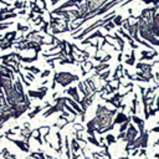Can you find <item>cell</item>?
I'll use <instances>...</instances> for the list:
<instances>
[{
  "instance_id": "cell-1",
  "label": "cell",
  "mask_w": 159,
  "mask_h": 159,
  "mask_svg": "<svg viewBox=\"0 0 159 159\" xmlns=\"http://www.w3.org/2000/svg\"><path fill=\"white\" fill-rule=\"evenodd\" d=\"M117 109H108L106 106L103 104H98L97 106V111H96V117L93 119L94 125H96V132L99 134H103L104 132L112 130L114 127L113 123V116L116 114Z\"/></svg>"
},
{
  "instance_id": "cell-10",
  "label": "cell",
  "mask_w": 159,
  "mask_h": 159,
  "mask_svg": "<svg viewBox=\"0 0 159 159\" xmlns=\"http://www.w3.org/2000/svg\"><path fill=\"white\" fill-rule=\"evenodd\" d=\"M109 73H111L109 70H106L103 73H99V80H107L108 76H109Z\"/></svg>"
},
{
  "instance_id": "cell-6",
  "label": "cell",
  "mask_w": 159,
  "mask_h": 159,
  "mask_svg": "<svg viewBox=\"0 0 159 159\" xmlns=\"http://www.w3.org/2000/svg\"><path fill=\"white\" fill-rule=\"evenodd\" d=\"M66 92H67V93H68V94H70V96H71V97H72L77 103H80V102H81V98L78 97V93H77V88H76V87H70Z\"/></svg>"
},
{
  "instance_id": "cell-8",
  "label": "cell",
  "mask_w": 159,
  "mask_h": 159,
  "mask_svg": "<svg viewBox=\"0 0 159 159\" xmlns=\"http://www.w3.org/2000/svg\"><path fill=\"white\" fill-rule=\"evenodd\" d=\"M71 148H72V153H73V154H76V153L80 150V145H78V143H77L76 138H75V139H72V142H71Z\"/></svg>"
},
{
  "instance_id": "cell-7",
  "label": "cell",
  "mask_w": 159,
  "mask_h": 159,
  "mask_svg": "<svg viewBox=\"0 0 159 159\" xmlns=\"http://www.w3.org/2000/svg\"><path fill=\"white\" fill-rule=\"evenodd\" d=\"M107 68H108L107 63H99L98 66H96V75H99L102 71H106Z\"/></svg>"
},
{
  "instance_id": "cell-4",
  "label": "cell",
  "mask_w": 159,
  "mask_h": 159,
  "mask_svg": "<svg viewBox=\"0 0 159 159\" xmlns=\"http://www.w3.org/2000/svg\"><path fill=\"white\" fill-rule=\"evenodd\" d=\"M46 93H47V87H40V88L36 89V91H29V92H27V94H29L30 97H36V98H39V99H42Z\"/></svg>"
},
{
  "instance_id": "cell-11",
  "label": "cell",
  "mask_w": 159,
  "mask_h": 159,
  "mask_svg": "<svg viewBox=\"0 0 159 159\" xmlns=\"http://www.w3.org/2000/svg\"><path fill=\"white\" fill-rule=\"evenodd\" d=\"M88 140H89L92 144H94V145H97V147H101V143H99V142H98V140H97L94 137L89 135V137H88Z\"/></svg>"
},
{
  "instance_id": "cell-9",
  "label": "cell",
  "mask_w": 159,
  "mask_h": 159,
  "mask_svg": "<svg viewBox=\"0 0 159 159\" xmlns=\"http://www.w3.org/2000/svg\"><path fill=\"white\" fill-rule=\"evenodd\" d=\"M116 139H117L116 137H113V135L108 134V135L106 137V139H104V140H106V143H107V144H112V143H114V142H116Z\"/></svg>"
},
{
  "instance_id": "cell-14",
  "label": "cell",
  "mask_w": 159,
  "mask_h": 159,
  "mask_svg": "<svg viewBox=\"0 0 159 159\" xmlns=\"http://www.w3.org/2000/svg\"><path fill=\"white\" fill-rule=\"evenodd\" d=\"M152 132H154V133H159V125H157V127H154V128L152 129Z\"/></svg>"
},
{
  "instance_id": "cell-13",
  "label": "cell",
  "mask_w": 159,
  "mask_h": 159,
  "mask_svg": "<svg viewBox=\"0 0 159 159\" xmlns=\"http://www.w3.org/2000/svg\"><path fill=\"white\" fill-rule=\"evenodd\" d=\"M48 75H50V70H46V71H43V72L41 73V77L43 78V77H47Z\"/></svg>"
},
{
  "instance_id": "cell-12",
  "label": "cell",
  "mask_w": 159,
  "mask_h": 159,
  "mask_svg": "<svg viewBox=\"0 0 159 159\" xmlns=\"http://www.w3.org/2000/svg\"><path fill=\"white\" fill-rule=\"evenodd\" d=\"M41 108H42V107H36V108H35V109L29 114V117H30V118H34V117H35V114H37V113L41 111Z\"/></svg>"
},
{
  "instance_id": "cell-5",
  "label": "cell",
  "mask_w": 159,
  "mask_h": 159,
  "mask_svg": "<svg viewBox=\"0 0 159 159\" xmlns=\"http://www.w3.org/2000/svg\"><path fill=\"white\" fill-rule=\"evenodd\" d=\"M127 120H130L129 119V117H127L124 113H118L117 116H116V119H113V123L114 124H119V123H124V122H127Z\"/></svg>"
},
{
  "instance_id": "cell-3",
  "label": "cell",
  "mask_w": 159,
  "mask_h": 159,
  "mask_svg": "<svg viewBox=\"0 0 159 159\" xmlns=\"http://www.w3.org/2000/svg\"><path fill=\"white\" fill-rule=\"evenodd\" d=\"M138 134H139L138 128H137L134 124H128V127H127L125 132H124V133H120V134L117 137V139L123 138V140H124V142L130 143L132 140H134V139L138 137Z\"/></svg>"
},
{
  "instance_id": "cell-15",
  "label": "cell",
  "mask_w": 159,
  "mask_h": 159,
  "mask_svg": "<svg viewBox=\"0 0 159 159\" xmlns=\"http://www.w3.org/2000/svg\"><path fill=\"white\" fill-rule=\"evenodd\" d=\"M154 158H158V159H159V153H157V154H154Z\"/></svg>"
},
{
  "instance_id": "cell-2",
  "label": "cell",
  "mask_w": 159,
  "mask_h": 159,
  "mask_svg": "<svg viewBox=\"0 0 159 159\" xmlns=\"http://www.w3.org/2000/svg\"><path fill=\"white\" fill-rule=\"evenodd\" d=\"M75 81H78V76L72 75L70 72H57V73H55L52 87H55L56 83H60L62 87H66L71 82H75Z\"/></svg>"
}]
</instances>
